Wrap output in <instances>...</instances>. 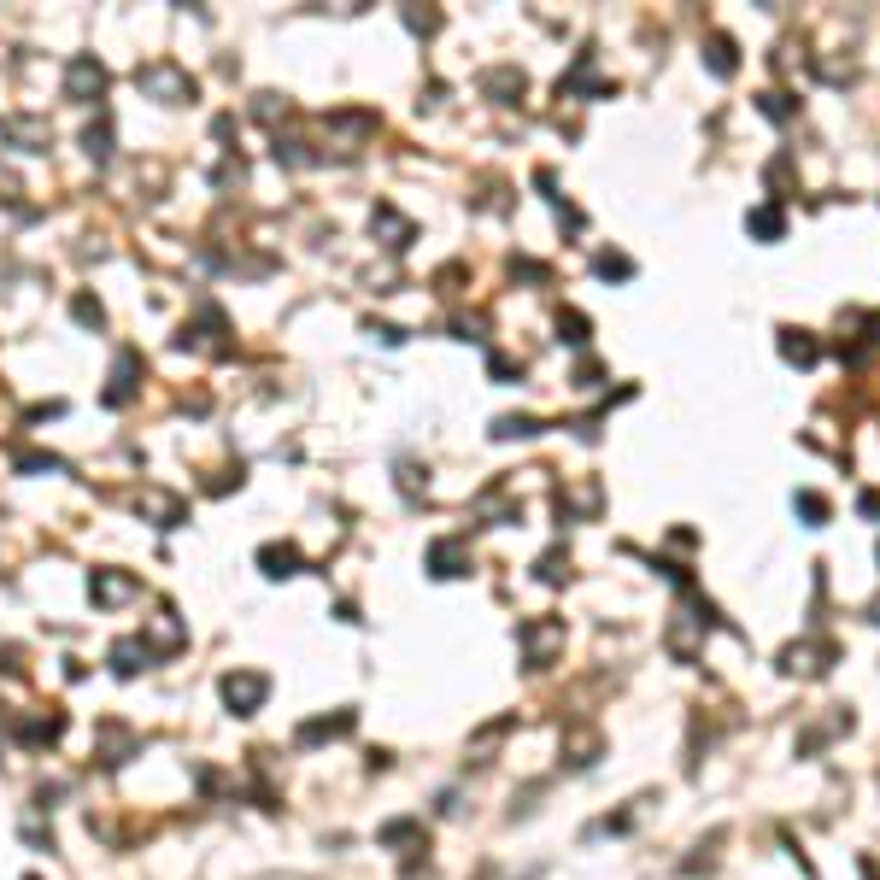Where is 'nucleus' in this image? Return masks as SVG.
Listing matches in <instances>:
<instances>
[{
	"instance_id": "4",
	"label": "nucleus",
	"mask_w": 880,
	"mask_h": 880,
	"mask_svg": "<svg viewBox=\"0 0 880 880\" xmlns=\"http://www.w3.org/2000/svg\"><path fill=\"white\" fill-rule=\"evenodd\" d=\"M264 564H270V575H294L300 552H294V546H264Z\"/></svg>"
},
{
	"instance_id": "1",
	"label": "nucleus",
	"mask_w": 880,
	"mask_h": 880,
	"mask_svg": "<svg viewBox=\"0 0 880 880\" xmlns=\"http://www.w3.org/2000/svg\"><path fill=\"white\" fill-rule=\"evenodd\" d=\"M65 88H71V100H88V94H100V88H106V71H100L94 59H71Z\"/></svg>"
},
{
	"instance_id": "3",
	"label": "nucleus",
	"mask_w": 880,
	"mask_h": 880,
	"mask_svg": "<svg viewBox=\"0 0 880 880\" xmlns=\"http://www.w3.org/2000/svg\"><path fill=\"white\" fill-rule=\"evenodd\" d=\"M223 693H229V704H241V716H247V704L264 699V681H259V675H241V681L229 675V681H223Z\"/></svg>"
},
{
	"instance_id": "2",
	"label": "nucleus",
	"mask_w": 880,
	"mask_h": 880,
	"mask_svg": "<svg viewBox=\"0 0 880 880\" xmlns=\"http://www.w3.org/2000/svg\"><path fill=\"white\" fill-rule=\"evenodd\" d=\"M135 83H147V88H165V94H176V100H188L194 94V83H182L171 65H153V71H135Z\"/></svg>"
}]
</instances>
